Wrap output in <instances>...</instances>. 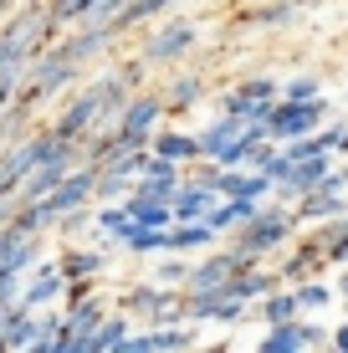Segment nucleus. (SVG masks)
<instances>
[{"label": "nucleus", "mask_w": 348, "mask_h": 353, "mask_svg": "<svg viewBox=\"0 0 348 353\" xmlns=\"http://www.w3.org/2000/svg\"><path fill=\"white\" fill-rule=\"evenodd\" d=\"M57 36H62V26H57L52 6H26V0H21V6L0 21V82L21 88V82L31 77V62Z\"/></svg>", "instance_id": "obj_1"}, {"label": "nucleus", "mask_w": 348, "mask_h": 353, "mask_svg": "<svg viewBox=\"0 0 348 353\" xmlns=\"http://www.w3.org/2000/svg\"><path fill=\"white\" fill-rule=\"evenodd\" d=\"M77 72H82V67L52 41V46L31 62V77L21 82V97H26V103H46V97H57L62 88H72V82H77Z\"/></svg>", "instance_id": "obj_2"}, {"label": "nucleus", "mask_w": 348, "mask_h": 353, "mask_svg": "<svg viewBox=\"0 0 348 353\" xmlns=\"http://www.w3.org/2000/svg\"><path fill=\"white\" fill-rule=\"evenodd\" d=\"M123 307L134 312V318H143L149 327H159V323H190V312H185V287H134L123 297Z\"/></svg>", "instance_id": "obj_3"}, {"label": "nucleus", "mask_w": 348, "mask_h": 353, "mask_svg": "<svg viewBox=\"0 0 348 353\" xmlns=\"http://www.w3.org/2000/svg\"><path fill=\"white\" fill-rule=\"evenodd\" d=\"M292 225H297V215H287L282 205H267V210H261L256 221L236 225V241H231V246L251 251V256H267V251H277L282 241L292 236Z\"/></svg>", "instance_id": "obj_4"}, {"label": "nucleus", "mask_w": 348, "mask_h": 353, "mask_svg": "<svg viewBox=\"0 0 348 353\" xmlns=\"http://www.w3.org/2000/svg\"><path fill=\"white\" fill-rule=\"evenodd\" d=\"M323 113H328L323 97H307V103H297V97H277L267 128H272V139H277V143H292V139H303V133H313L323 123Z\"/></svg>", "instance_id": "obj_5"}, {"label": "nucleus", "mask_w": 348, "mask_h": 353, "mask_svg": "<svg viewBox=\"0 0 348 353\" xmlns=\"http://www.w3.org/2000/svg\"><path fill=\"white\" fill-rule=\"evenodd\" d=\"M118 36L123 31H118L113 21H77V26H67L57 36V46H62L77 67H88V62H98V57H108V46H113Z\"/></svg>", "instance_id": "obj_6"}, {"label": "nucleus", "mask_w": 348, "mask_h": 353, "mask_svg": "<svg viewBox=\"0 0 348 353\" xmlns=\"http://www.w3.org/2000/svg\"><path fill=\"white\" fill-rule=\"evenodd\" d=\"M195 41H200L195 21H164V26L139 46V57H143L149 67H170V62H179V57H185Z\"/></svg>", "instance_id": "obj_7"}, {"label": "nucleus", "mask_w": 348, "mask_h": 353, "mask_svg": "<svg viewBox=\"0 0 348 353\" xmlns=\"http://www.w3.org/2000/svg\"><path fill=\"white\" fill-rule=\"evenodd\" d=\"M98 118H103V82H88V88H82L77 97H72V103L62 108V118H57V133H67V139H88L92 128H98Z\"/></svg>", "instance_id": "obj_8"}, {"label": "nucleus", "mask_w": 348, "mask_h": 353, "mask_svg": "<svg viewBox=\"0 0 348 353\" xmlns=\"http://www.w3.org/2000/svg\"><path fill=\"white\" fill-rule=\"evenodd\" d=\"M323 343H333V338L318 323L287 318V323H272V333L261 338V353H303V348H323Z\"/></svg>", "instance_id": "obj_9"}, {"label": "nucleus", "mask_w": 348, "mask_h": 353, "mask_svg": "<svg viewBox=\"0 0 348 353\" xmlns=\"http://www.w3.org/2000/svg\"><path fill=\"white\" fill-rule=\"evenodd\" d=\"M46 200H52V210H57V215H72V210H82V205H92V200H98V164L82 159V164L62 179V185L46 194Z\"/></svg>", "instance_id": "obj_10"}, {"label": "nucleus", "mask_w": 348, "mask_h": 353, "mask_svg": "<svg viewBox=\"0 0 348 353\" xmlns=\"http://www.w3.org/2000/svg\"><path fill=\"white\" fill-rule=\"evenodd\" d=\"M333 174V154H307V159H297V169H292V179H282L277 185V200H287V205H297L307 190H318L323 179Z\"/></svg>", "instance_id": "obj_11"}, {"label": "nucleus", "mask_w": 348, "mask_h": 353, "mask_svg": "<svg viewBox=\"0 0 348 353\" xmlns=\"http://www.w3.org/2000/svg\"><path fill=\"white\" fill-rule=\"evenodd\" d=\"M348 210V200H343V190L338 185H328V179H323L318 190H307L303 200H297V221H307V225H328V221H338V215Z\"/></svg>", "instance_id": "obj_12"}, {"label": "nucleus", "mask_w": 348, "mask_h": 353, "mask_svg": "<svg viewBox=\"0 0 348 353\" xmlns=\"http://www.w3.org/2000/svg\"><path fill=\"white\" fill-rule=\"evenodd\" d=\"M67 282H72V276L62 272V261H41L36 276L26 282V292H21V302H26L31 312H41V307H52L57 297H67Z\"/></svg>", "instance_id": "obj_13"}, {"label": "nucleus", "mask_w": 348, "mask_h": 353, "mask_svg": "<svg viewBox=\"0 0 348 353\" xmlns=\"http://www.w3.org/2000/svg\"><path fill=\"white\" fill-rule=\"evenodd\" d=\"M221 205V190L200 185V179H185L174 194V221H210V210Z\"/></svg>", "instance_id": "obj_14"}, {"label": "nucleus", "mask_w": 348, "mask_h": 353, "mask_svg": "<svg viewBox=\"0 0 348 353\" xmlns=\"http://www.w3.org/2000/svg\"><path fill=\"white\" fill-rule=\"evenodd\" d=\"M195 338L185 333V323H159V327H149V333H139V338H128L123 353H179V348H190Z\"/></svg>", "instance_id": "obj_15"}, {"label": "nucleus", "mask_w": 348, "mask_h": 353, "mask_svg": "<svg viewBox=\"0 0 348 353\" xmlns=\"http://www.w3.org/2000/svg\"><path fill=\"white\" fill-rule=\"evenodd\" d=\"M159 159H174V164H200V133H179V128H154V143H149Z\"/></svg>", "instance_id": "obj_16"}, {"label": "nucleus", "mask_w": 348, "mask_h": 353, "mask_svg": "<svg viewBox=\"0 0 348 353\" xmlns=\"http://www.w3.org/2000/svg\"><path fill=\"white\" fill-rule=\"evenodd\" d=\"M241 118H231V113H221L210 128H200V159H221L225 149H231L236 139H241Z\"/></svg>", "instance_id": "obj_17"}, {"label": "nucleus", "mask_w": 348, "mask_h": 353, "mask_svg": "<svg viewBox=\"0 0 348 353\" xmlns=\"http://www.w3.org/2000/svg\"><path fill=\"white\" fill-rule=\"evenodd\" d=\"M323 261H328V246H323V236H318V241H307V246H297L292 261H282V282H307Z\"/></svg>", "instance_id": "obj_18"}, {"label": "nucleus", "mask_w": 348, "mask_h": 353, "mask_svg": "<svg viewBox=\"0 0 348 353\" xmlns=\"http://www.w3.org/2000/svg\"><path fill=\"white\" fill-rule=\"evenodd\" d=\"M297 6H303V0H267V6H256V10H241L236 26H287V21L297 16Z\"/></svg>", "instance_id": "obj_19"}, {"label": "nucleus", "mask_w": 348, "mask_h": 353, "mask_svg": "<svg viewBox=\"0 0 348 353\" xmlns=\"http://www.w3.org/2000/svg\"><path fill=\"white\" fill-rule=\"evenodd\" d=\"M221 236L210 221H174L170 225V251H195V246H210Z\"/></svg>", "instance_id": "obj_20"}, {"label": "nucleus", "mask_w": 348, "mask_h": 353, "mask_svg": "<svg viewBox=\"0 0 348 353\" xmlns=\"http://www.w3.org/2000/svg\"><path fill=\"white\" fill-rule=\"evenodd\" d=\"M123 251H134V256H154V251H170V225H139L123 236Z\"/></svg>", "instance_id": "obj_21"}, {"label": "nucleus", "mask_w": 348, "mask_h": 353, "mask_svg": "<svg viewBox=\"0 0 348 353\" xmlns=\"http://www.w3.org/2000/svg\"><path fill=\"white\" fill-rule=\"evenodd\" d=\"M123 343H128V307L98 323V333H92V353H123Z\"/></svg>", "instance_id": "obj_22"}, {"label": "nucleus", "mask_w": 348, "mask_h": 353, "mask_svg": "<svg viewBox=\"0 0 348 353\" xmlns=\"http://www.w3.org/2000/svg\"><path fill=\"white\" fill-rule=\"evenodd\" d=\"M200 97H205V77L190 72V77H174L170 88H164V108H170V113H185V108H195Z\"/></svg>", "instance_id": "obj_23"}, {"label": "nucleus", "mask_w": 348, "mask_h": 353, "mask_svg": "<svg viewBox=\"0 0 348 353\" xmlns=\"http://www.w3.org/2000/svg\"><path fill=\"white\" fill-rule=\"evenodd\" d=\"M103 318H108V312H103V302H98V297H82V302H72V307H67V333L92 338Z\"/></svg>", "instance_id": "obj_24"}, {"label": "nucleus", "mask_w": 348, "mask_h": 353, "mask_svg": "<svg viewBox=\"0 0 348 353\" xmlns=\"http://www.w3.org/2000/svg\"><path fill=\"white\" fill-rule=\"evenodd\" d=\"M261 318H267V323H287V318H297V312H303V302H297V287L292 292H277V287H272L267 292V297H261Z\"/></svg>", "instance_id": "obj_25"}, {"label": "nucleus", "mask_w": 348, "mask_h": 353, "mask_svg": "<svg viewBox=\"0 0 348 353\" xmlns=\"http://www.w3.org/2000/svg\"><path fill=\"white\" fill-rule=\"evenodd\" d=\"M98 6L103 0H52V16H57V26H77V21H92L98 16Z\"/></svg>", "instance_id": "obj_26"}, {"label": "nucleus", "mask_w": 348, "mask_h": 353, "mask_svg": "<svg viewBox=\"0 0 348 353\" xmlns=\"http://www.w3.org/2000/svg\"><path fill=\"white\" fill-rule=\"evenodd\" d=\"M103 251H67V256H62V272L72 276V282H77V276H98L103 272Z\"/></svg>", "instance_id": "obj_27"}, {"label": "nucleus", "mask_w": 348, "mask_h": 353, "mask_svg": "<svg viewBox=\"0 0 348 353\" xmlns=\"http://www.w3.org/2000/svg\"><path fill=\"white\" fill-rule=\"evenodd\" d=\"M98 225H103L108 236L118 241V246H123V236H128V230H134V215H128V205L118 200V205H108V210H98Z\"/></svg>", "instance_id": "obj_28"}, {"label": "nucleus", "mask_w": 348, "mask_h": 353, "mask_svg": "<svg viewBox=\"0 0 348 353\" xmlns=\"http://www.w3.org/2000/svg\"><path fill=\"white\" fill-rule=\"evenodd\" d=\"M297 302H303V312L328 307V302H333V287L323 282V276H307V282H297Z\"/></svg>", "instance_id": "obj_29"}, {"label": "nucleus", "mask_w": 348, "mask_h": 353, "mask_svg": "<svg viewBox=\"0 0 348 353\" xmlns=\"http://www.w3.org/2000/svg\"><path fill=\"white\" fill-rule=\"evenodd\" d=\"M236 88H241L251 103H277V97H282V82L277 77H246V82H236Z\"/></svg>", "instance_id": "obj_30"}, {"label": "nucleus", "mask_w": 348, "mask_h": 353, "mask_svg": "<svg viewBox=\"0 0 348 353\" xmlns=\"http://www.w3.org/2000/svg\"><path fill=\"white\" fill-rule=\"evenodd\" d=\"M282 97H297V103L323 97V82H318V77H292V82H282Z\"/></svg>", "instance_id": "obj_31"}, {"label": "nucleus", "mask_w": 348, "mask_h": 353, "mask_svg": "<svg viewBox=\"0 0 348 353\" xmlns=\"http://www.w3.org/2000/svg\"><path fill=\"white\" fill-rule=\"evenodd\" d=\"M21 276L16 272H6V266H0V307H21Z\"/></svg>", "instance_id": "obj_32"}, {"label": "nucleus", "mask_w": 348, "mask_h": 353, "mask_svg": "<svg viewBox=\"0 0 348 353\" xmlns=\"http://www.w3.org/2000/svg\"><path fill=\"white\" fill-rule=\"evenodd\" d=\"M159 282H164V287H185V282H190V266H185V261H164V266H159Z\"/></svg>", "instance_id": "obj_33"}, {"label": "nucleus", "mask_w": 348, "mask_h": 353, "mask_svg": "<svg viewBox=\"0 0 348 353\" xmlns=\"http://www.w3.org/2000/svg\"><path fill=\"white\" fill-rule=\"evenodd\" d=\"M82 225H88V205H82V210H72V215H62V230H67V236H77Z\"/></svg>", "instance_id": "obj_34"}, {"label": "nucleus", "mask_w": 348, "mask_h": 353, "mask_svg": "<svg viewBox=\"0 0 348 353\" xmlns=\"http://www.w3.org/2000/svg\"><path fill=\"white\" fill-rule=\"evenodd\" d=\"M16 97H21V88H10V82H0V113H6V108L16 103Z\"/></svg>", "instance_id": "obj_35"}, {"label": "nucleus", "mask_w": 348, "mask_h": 353, "mask_svg": "<svg viewBox=\"0 0 348 353\" xmlns=\"http://www.w3.org/2000/svg\"><path fill=\"white\" fill-rule=\"evenodd\" d=\"M333 348L348 353V323H343V327H333Z\"/></svg>", "instance_id": "obj_36"}, {"label": "nucleus", "mask_w": 348, "mask_h": 353, "mask_svg": "<svg viewBox=\"0 0 348 353\" xmlns=\"http://www.w3.org/2000/svg\"><path fill=\"white\" fill-rule=\"evenodd\" d=\"M16 6H21V0H0V21H6L10 10H16Z\"/></svg>", "instance_id": "obj_37"}, {"label": "nucleus", "mask_w": 348, "mask_h": 353, "mask_svg": "<svg viewBox=\"0 0 348 353\" xmlns=\"http://www.w3.org/2000/svg\"><path fill=\"white\" fill-rule=\"evenodd\" d=\"M26 6H52V0H26Z\"/></svg>", "instance_id": "obj_38"}, {"label": "nucleus", "mask_w": 348, "mask_h": 353, "mask_svg": "<svg viewBox=\"0 0 348 353\" xmlns=\"http://www.w3.org/2000/svg\"><path fill=\"white\" fill-rule=\"evenodd\" d=\"M338 292H343V297H348V276H343V287H338Z\"/></svg>", "instance_id": "obj_39"}, {"label": "nucleus", "mask_w": 348, "mask_h": 353, "mask_svg": "<svg viewBox=\"0 0 348 353\" xmlns=\"http://www.w3.org/2000/svg\"><path fill=\"white\" fill-rule=\"evenodd\" d=\"M343 185H348V169H343Z\"/></svg>", "instance_id": "obj_40"}, {"label": "nucleus", "mask_w": 348, "mask_h": 353, "mask_svg": "<svg viewBox=\"0 0 348 353\" xmlns=\"http://www.w3.org/2000/svg\"><path fill=\"white\" fill-rule=\"evenodd\" d=\"M343 154H348V143H343Z\"/></svg>", "instance_id": "obj_41"}]
</instances>
